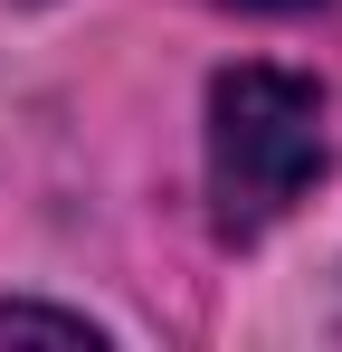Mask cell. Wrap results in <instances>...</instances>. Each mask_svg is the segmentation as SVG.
<instances>
[{
    "instance_id": "1",
    "label": "cell",
    "mask_w": 342,
    "mask_h": 352,
    "mask_svg": "<svg viewBox=\"0 0 342 352\" xmlns=\"http://www.w3.org/2000/svg\"><path fill=\"white\" fill-rule=\"evenodd\" d=\"M323 181V96L295 67H228L209 86V219L228 248L266 238Z\"/></svg>"
},
{
    "instance_id": "2",
    "label": "cell",
    "mask_w": 342,
    "mask_h": 352,
    "mask_svg": "<svg viewBox=\"0 0 342 352\" xmlns=\"http://www.w3.org/2000/svg\"><path fill=\"white\" fill-rule=\"evenodd\" d=\"M0 343H67V352H95L105 333L86 314H57V305H0Z\"/></svg>"
},
{
    "instance_id": "3",
    "label": "cell",
    "mask_w": 342,
    "mask_h": 352,
    "mask_svg": "<svg viewBox=\"0 0 342 352\" xmlns=\"http://www.w3.org/2000/svg\"><path fill=\"white\" fill-rule=\"evenodd\" d=\"M228 10H295V0H228Z\"/></svg>"
}]
</instances>
